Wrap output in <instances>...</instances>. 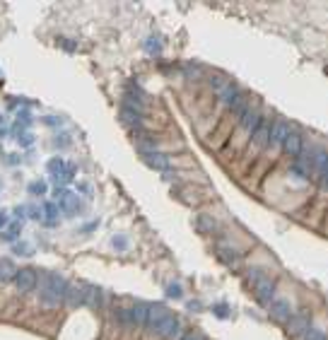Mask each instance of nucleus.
Wrapping results in <instances>:
<instances>
[{"label":"nucleus","mask_w":328,"mask_h":340,"mask_svg":"<svg viewBox=\"0 0 328 340\" xmlns=\"http://www.w3.org/2000/svg\"><path fill=\"white\" fill-rule=\"evenodd\" d=\"M302 147H304L302 135L295 133V131H290V135H287L285 142H282V152H285V155H290V157H297L299 152H302Z\"/></svg>","instance_id":"nucleus-12"},{"label":"nucleus","mask_w":328,"mask_h":340,"mask_svg":"<svg viewBox=\"0 0 328 340\" xmlns=\"http://www.w3.org/2000/svg\"><path fill=\"white\" fill-rule=\"evenodd\" d=\"M196 227H198L201 232H215L217 222H215L212 217H208V215H201V217H196Z\"/></svg>","instance_id":"nucleus-18"},{"label":"nucleus","mask_w":328,"mask_h":340,"mask_svg":"<svg viewBox=\"0 0 328 340\" xmlns=\"http://www.w3.org/2000/svg\"><path fill=\"white\" fill-rule=\"evenodd\" d=\"M212 312L217 314L220 318H227V316H229V307H227V304H215V307H212Z\"/></svg>","instance_id":"nucleus-29"},{"label":"nucleus","mask_w":328,"mask_h":340,"mask_svg":"<svg viewBox=\"0 0 328 340\" xmlns=\"http://www.w3.org/2000/svg\"><path fill=\"white\" fill-rule=\"evenodd\" d=\"M130 312H133V323H138V326H148V321H150V304L138 302V304H133V307H130Z\"/></svg>","instance_id":"nucleus-13"},{"label":"nucleus","mask_w":328,"mask_h":340,"mask_svg":"<svg viewBox=\"0 0 328 340\" xmlns=\"http://www.w3.org/2000/svg\"><path fill=\"white\" fill-rule=\"evenodd\" d=\"M111 246H114L116 251H126V249H128V239H126V236H114V239H111Z\"/></svg>","instance_id":"nucleus-27"},{"label":"nucleus","mask_w":328,"mask_h":340,"mask_svg":"<svg viewBox=\"0 0 328 340\" xmlns=\"http://www.w3.org/2000/svg\"><path fill=\"white\" fill-rule=\"evenodd\" d=\"M121 118H123V121H126V123H128L130 128H135V131L145 126V123H143V116H140V113L128 111V109H123V113H121Z\"/></svg>","instance_id":"nucleus-16"},{"label":"nucleus","mask_w":328,"mask_h":340,"mask_svg":"<svg viewBox=\"0 0 328 340\" xmlns=\"http://www.w3.org/2000/svg\"><path fill=\"white\" fill-rule=\"evenodd\" d=\"M287 326V331H290V336H295V338H302L304 333H306V328L311 326V316L306 312H295L290 316V321L285 323Z\"/></svg>","instance_id":"nucleus-6"},{"label":"nucleus","mask_w":328,"mask_h":340,"mask_svg":"<svg viewBox=\"0 0 328 340\" xmlns=\"http://www.w3.org/2000/svg\"><path fill=\"white\" fill-rule=\"evenodd\" d=\"M116 318H119V323L130 326V323H133V312H130V309H116Z\"/></svg>","instance_id":"nucleus-22"},{"label":"nucleus","mask_w":328,"mask_h":340,"mask_svg":"<svg viewBox=\"0 0 328 340\" xmlns=\"http://www.w3.org/2000/svg\"><path fill=\"white\" fill-rule=\"evenodd\" d=\"M39 302L41 307H49V309H56L60 304H65V297L70 292V283L63 278V275H56V273H46L39 278Z\"/></svg>","instance_id":"nucleus-1"},{"label":"nucleus","mask_w":328,"mask_h":340,"mask_svg":"<svg viewBox=\"0 0 328 340\" xmlns=\"http://www.w3.org/2000/svg\"><path fill=\"white\" fill-rule=\"evenodd\" d=\"M217 254H220V258H222L225 263H229V265H234V263H237V258H239L237 251H232V249H229V246H225V244H222V246H217Z\"/></svg>","instance_id":"nucleus-17"},{"label":"nucleus","mask_w":328,"mask_h":340,"mask_svg":"<svg viewBox=\"0 0 328 340\" xmlns=\"http://www.w3.org/2000/svg\"><path fill=\"white\" fill-rule=\"evenodd\" d=\"M143 159H145V164H148V167L162 171V174H167V171L172 169L169 157H167V155H162V152H157V150H148V152H143Z\"/></svg>","instance_id":"nucleus-9"},{"label":"nucleus","mask_w":328,"mask_h":340,"mask_svg":"<svg viewBox=\"0 0 328 340\" xmlns=\"http://www.w3.org/2000/svg\"><path fill=\"white\" fill-rule=\"evenodd\" d=\"M148 328L154 333V336H162V338H181L179 318L169 312V309L159 307V304H150Z\"/></svg>","instance_id":"nucleus-2"},{"label":"nucleus","mask_w":328,"mask_h":340,"mask_svg":"<svg viewBox=\"0 0 328 340\" xmlns=\"http://www.w3.org/2000/svg\"><path fill=\"white\" fill-rule=\"evenodd\" d=\"M12 251H15L17 256H31L34 249H31L29 244H17V241H15V244H12Z\"/></svg>","instance_id":"nucleus-24"},{"label":"nucleus","mask_w":328,"mask_h":340,"mask_svg":"<svg viewBox=\"0 0 328 340\" xmlns=\"http://www.w3.org/2000/svg\"><path fill=\"white\" fill-rule=\"evenodd\" d=\"M179 340H205V336H201V333H186Z\"/></svg>","instance_id":"nucleus-31"},{"label":"nucleus","mask_w":328,"mask_h":340,"mask_svg":"<svg viewBox=\"0 0 328 340\" xmlns=\"http://www.w3.org/2000/svg\"><path fill=\"white\" fill-rule=\"evenodd\" d=\"M27 188H29V193H34V196H44V193L49 191V186H46L44 181H34V183H29Z\"/></svg>","instance_id":"nucleus-23"},{"label":"nucleus","mask_w":328,"mask_h":340,"mask_svg":"<svg viewBox=\"0 0 328 340\" xmlns=\"http://www.w3.org/2000/svg\"><path fill=\"white\" fill-rule=\"evenodd\" d=\"M302 340H328V336L321 331V328H316V326H309L306 328V333L302 336Z\"/></svg>","instance_id":"nucleus-19"},{"label":"nucleus","mask_w":328,"mask_h":340,"mask_svg":"<svg viewBox=\"0 0 328 340\" xmlns=\"http://www.w3.org/2000/svg\"><path fill=\"white\" fill-rule=\"evenodd\" d=\"M268 135H270V123L268 121H261V126L249 138V152L251 155H263L266 147H268Z\"/></svg>","instance_id":"nucleus-5"},{"label":"nucleus","mask_w":328,"mask_h":340,"mask_svg":"<svg viewBox=\"0 0 328 340\" xmlns=\"http://www.w3.org/2000/svg\"><path fill=\"white\" fill-rule=\"evenodd\" d=\"M319 188L324 193H328V162H326V167H324V171L319 174Z\"/></svg>","instance_id":"nucleus-25"},{"label":"nucleus","mask_w":328,"mask_h":340,"mask_svg":"<svg viewBox=\"0 0 328 340\" xmlns=\"http://www.w3.org/2000/svg\"><path fill=\"white\" fill-rule=\"evenodd\" d=\"M270 309V316L275 318V321H280V323H287L290 321V316H292V307H290V302L287 299H282V297H275L273 302L268 304Z\"/></svg>","instance_id":"nucleus-8"},{"label":"nucleus","mask_w":328,"mask_h":340,"mask_svg":"<svg viewBox=\"0 0 328 340\" xmlns=\"http://www.w3.org/2000/svg\"><path fill=\"white\" fill-rule=\"evenodd\" d=\"M145 51L148 53H159V39L157 36H152V39L145 41Z\"/></svg>","instance_id":"nucleus-26"},{"label":"nucleus","mask_w":328,"mask_h":340,"mask_svg":"<svg viewBox=\"0 0 328 340\" xmlns=\"http://www.w3.org/2000/svg\"><path fill=\"white\" fill-rule=\"evenodd\" d=\"M58 208L65 212V215H77V212H80V208H82V200L77 198L75 193H70V191H68V193H63V196H60Z\"/></svg>","instance_id":"nucleus-11"},{"label":"nucleus","mask_w":328,"mask_h":340,"mask_svg":"<svg viewBox=\"0 0 328 340\" xmlns=\"http://www.w3.org/2000/svg\"><path fill=\"white\" fill-rule=\"evenodd\" d=\"M244 275H246V283L253 289V294H256V299L261 304H270L275 299V283H273V278H268L261 268H246Z\"/></svg>","instance_id":"nucleus-3"},{"label":"nucleus","mask_w":328,"mask_h":340,"mask_svg":"<svg viewBox=\"0 0 328 340\" xmlns=\"http://www.w3.org/2000/svg\"><path fill=\"white\" fill-rule=\"evenodd\" d=\"M104 292L94 285H82V304H87L90 309H99L104 304Z\"/></svg>","instance_id":"nucleus-10"},{"label":"nucleus","mask_w":328,"mask_h":340,"mask_svg":"<svg viewBox=\"0 0 328 340\" xmlns=\"http://www.w3.org/2000/svg\"><path fill=\"white\" fill-rule=\"evenodd\" d=\"M20 229H22V222H20V220H15L12 225L7 227V232H5V236H2V239L15 244V241H17V234H20Z\"/></svg>","instance_id":"nucleus-20"},{"label":"nucleus","mask_w":328,"mask_h":340,"mask_svg":"<svg viewBox=\"0 0 328 340\" xmlns=\"http://www.w3.org/2000/svg\"><path fill=\"white\" fill-rule=\"evenodd\" d=\"M31 142H34L31 133H29V135H27V133H22V135H20V145H22V147H29Z\"/></svg>","instance_id":"nucleus-30"},{"label":"nucleus","mask_w":328,"mask_h":340,"mask_svg":"<svg viewBox=\"0 0 328 340\" xmlns=\"http://www.w3.org/2000/svg\"><path fill=\"white\" fill-rule=\"evenodd\" d=\"M15 285H17L20 292H31V289L39 287V273L31 270V268H22V270H17Z\"/></svg>","instance_id":"nucleus-7"},{"label":"nucleus","mask_w":328,"mask_h":340,"mask_svg":"<svg viewBox=\"0 0 328 340\" xmlns=\"http://www.w3.org/2000/svg\"><path fill=\"white\" fill-rule=\"evenodd\" d=\"M15 278H17L15 263L7 261V258H0V283H10V280H15Z\"/></svg>","instance_id":"nucleus-14"},{"label":"nucleus","mask_w":328,"mask_h":340,"mask_svg":"<svg viewBox=\"0 0 328 340\" xmlns=\"http://www.w3.org/2000/svg\"><path fill=\"white\" fill-rule=\"evenodd\" d=\"M5 222H7V215H5V212H0V229L5 227Z\"/></svg>","instance_id":"nucleus-32"},{"label":"nucleus","mask_w":328,"mask_h":340,"mask_svg":"<svg viewBox=\"0 0 328 340\" xmlns=\"http://www.w3.org/2000/svg\"><path fill=\"white\" fill-rule=\"evenodd\" d=\"M58 205H56V203H46V205H44V217H46V220H44V225L46 227H56L58 225Z\"/></svg>","instance_id":"nucleus-15"},{"label":"nucleus","mask_w":328,"mask_h":340,"mask_svg":"<svg viewBox=\"0 0 328 340\" xmlns=\"http://www.w3.org/2000/svg\"><path fill=\"white\" fill-rule=\"evenodd\" d=\"M290 135V123H285V121H273L270 123V135H268V147H266V152H280L282 150V142L285 138Z\"/></svg>","instance_id":"nucleus-4"},{"label":"nucleus","mask_w":328,"mask_h":340,"mask_svg":"<svg viewBox=\"0 0 328 340\" xmlns=\"http://www.w3.org/2000/svg\"><path fill=\"white\" fill-rule=\"evenodd\" d=\"M27 217L29 220H44V208H39V205H27Z\"/></svg>","instance_id":"nucleus-21"},{"label":"nucleus","mask_w":328,"mask_h":340,"mask_svg":"<svg viewBox=\"0 0 328 340\" xmlns=\"http://www.w3.org/2000/svg\"><path fill=\"white\" fill-rule=\"evenodd\" d=\"M167 294H169V297H174V299H179L181 294H183V289H181V285L172 283L169 287H167Z\"/></svg>","instance_id":"nucleus-28"}]
</instances>
